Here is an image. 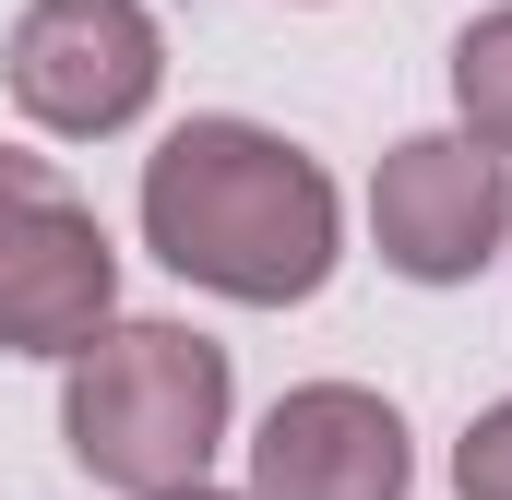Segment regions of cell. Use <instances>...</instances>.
<instances>
[{
	"label": "cell",
	"instance_id": "ba28073f",
	"mask_svg": "<svg viewBox=\"0 0 512 500\" xmlns=\"http://www.w3.org/2000/svg\"><path fill=\"white\" fill-rule=\"evenodd\" d=\"M453 489H465V500H512V405H489V417L465 429V453H453Z\"/></svg>",
	"mask_w": 512,
	"mask_h": 500
},
{
	"label": "cell",
	"instance_id": "3957f363",
	"mask_svg": "<svg viewBox=\"0 0 512 500\" xmlns=\"http://www.w3.org/2000/svg\"><path fill=\"white\" fill-rule=\"evenodd\" d=\"M108 298H120V250L96 227V203L48 155L0 143V346L84 358L108 334Z\"/></svg>",
	"mask_w": 512,
	"mask_h": 500
},
{
	"label": "cell",
	"instance_id": "6da1fadb",
	"mask_svg": "<svg viewBox=\"0 0 512 500\" xmlns=\"http://www.w3.org/2000/svg\"><path fill=\"white\" fill-rule=\"evenodd\" d=\"M143 239L215 298L286 310L334 274V179L262 120H191L143 155Z\"/></svg>",
	"mask_w": 512,
	"mask_h": 500
},
{
	"label": "cell",
	"instance_id": "5b68a950",
	"mask_svg": "<svg viewBox=\"0 0 512 500\" xmlns=\"http://www.w3.org/2000/svg\"><path fill=\"white\" fill-rule=\"evenodd\" d=\"M155 12L143 0H36L12 24V96L48 131H120L155 96Z\"/></svg>",
	"mask_w": 512,
	"mask_h": 500
},
{
	"label": "cell",
	"instance_id": "52a82bcc",
	"mask_svg": "<svg viewBox=\"0 0 512 500\" xmlns=\"http://www.w3.org/2000/svg\"><path fill=\"white\" fill-rule=\"evenodd\" d=\"M453 108L477 155H512V12H477L465 48H453Z\"/></svg>",
	"mask_w": 512,
	"mask_h": 500
},
{
	"label": "cell",
	"instance_id": "9c48e42d",
	"mask_svg": "<svg viewBox=\"0 0 512 500\" xmlns=\"http://www.w3.org/2000/svg\"><path fill=\"white\" fill-rule=\"evenodd\" d=\"M179 500H227V489H179Z\"/></svg>",
	"mask_w": 512,
	"mask_h": 500
},
{
	"label": "cell",
	"instance_id": "277c9868",
	"mask_svg": "<svg viewBox=\"0 0 512 500\" xmlns=\"http://www.w3.org/2000/svg\"><path fill=\"white\" fill-rule=\"evenodd\" d=\"M370 227H382V262L417 274V286H465L512 227V167L477 155L465 131H417L393 143L382 179H370Z\"/></svg>",
	"mask_w": 512,
	"mask_h": 500
},
{
	"label": "cell",
	"instance_id": "7a4b0ae2",
	"mask_svg": "<svg viewBox=\"0 0 512 500\" xmlns=\"http://www.w3.org/2000/svg\"><path fill=\"white\" fill-rule=\"evenodd\" d=\"M60 429L72 465L131 500L203 489V453L227 441V346H203L191 322H108L60 381Z\"/></svg>",
	"mask_w": 512,
	"mask_h": 500
},
{
	"label": "cell",
	"instance_id": "8992f818",
	"mask_svg": "<svg viewBox=\"0 0 512 500\" xmlns=\"http://www.w3.org/2000/svg\"><path fill=\"white\" fill-rule=\"evenodd\" d=\"M262 500H405V417L358 381H310L251 441Z\"/></svg>",
	"mask_w": 512,
	"mask_h": 500
}]
</instances>
